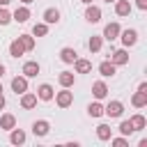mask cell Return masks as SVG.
<instances>
[{"mask_svg": "<svg viewBox=\"0 0 147 147\" xmlns=\"http://www.w3.org/2000/svg\"><path fill=\"white\" fill-rule=\"evenodd\" d=\"M55 101H57V106H60V108H69V106L74 103V94L69 92V87H64L62 92H57V94H55Z\"/></svg>", "mask_w": 147, "mask_h": 147, "instance_id": "cell-1", "label": "cell"}, {"mask_svg": "<svg viewBox=\"0 0 147 147\" xmlns=\"http://www.w3.org/2000/svg\"><path fill=\"white\" fill-rule=\"evenodd\" d=\"M80 2H85V5H90V2H92V0H80Z\"/></svg>", "mask_w": 147, "mask_h": 147, "instance_id": "cell-39", "label": "cell"}, {"mask_svg": "<svg viewBox=\"0 0 147 147\" xmlns=\"http://www.w3.org/2000/svg\"><path fill=\"white\" fill-rule=\"evenodd\" d=\"M119 133H122V136H131V133H133V124H131V119H124V122L119 124Z\"/></svg>", "mask_w": 147, "mask_h": 147, "instance_id": "cell-29", "label": "cell"}, {"mask_svg": "<svg viewBox=\"0 0 147 147\" xmlns=\"http://www.w3.org/2000/svg\"><path fill=\"white\" fill-rule=\"evenodd\" d=\"M106 2H115V0H106Z\"/></svg>", "mask_w": 147, "mask_h": 147, "instance_id": "cell-41", "label": "cell"}, {"mask_svg": "<svg viewBox=\"0 0 147 147\" xmlns=\"http://www.w3.org/2000/svg\"><path fill=\"white\" fill-rule=\"evenodd\" d=\"M131 103H133L136 108H145V106H147V92H136L133 99H131Z\"/></svg>", "mask_w": 147, "mask_h": 147, "instance_id": "cell-23", "label": "cell"}, {"mask_svg": "<svg viewBox=\"0 0 147 147\" xmlns=\"http://www.w3.org/2000/svg\"><path fill=\"white\" fill-rule=\"evenodd\" d=\"M138 92H147V83H140L138 85Z\"/></svg>", "mask_w": 147, "mask_h": 147, "instance_id": "cell-34", "label": "cell"}, {"mask_svg": "<svg viewBox=\"0 0 147 147\" xmlns=\"http://www.w3.org/2000/svg\"><path fill=\"white\" fill-rule=\"evenodd\" d=\"M57 21H60V11H57V9H53V7H51V9H46V11H44V23L53 25V23H57Z\"/></svg>", "mask_w": 147, "mask_h": 147, "instance_id": "cell-18", "label": "cell"}, {"mask_svg": "<svg viewBox=\"0 0 147 147\" xmlns=\"http://www.w3.org/2000/svg\"><path fill=\"white\" fill-rule=\"evenodd\" d=\"M0 94H2V85H0Z\"/></svg>", "mask_w": 147, "mask_h": 147, "instance_id": "cell-40", "label": "cell"}, {"mask_svg": "<svg viewBox=\"0 0 147 147\" xmlns=\"http://www.w3.org/2000/svg\"><path fill=\"white\" fill-rule=\"evenodd\" d=\"M11 0H0V7H5V5H9Z\"/></svg>", "mask_w": 147, "mask_h": 147, "instance_id": "cell-36", "label": "cell"}, {"mask_svg": "<svg viewBox=\"0 0 147 147\" xmlns=\"http://www.w3.org/2000/svg\"><path fill=\"white\" fill-rule=\"evenodd\" d=\"M87 115H90V117H101V115H103V106H101L99 101L90 103V106H87Z\"/></svg>", "mask_w": 147, "mask_h": 147, "instance_id": "cell-25", "label": "cell"}, {"mask_svg": "<svg viewBox=\"0 0 147 147\" xmlns=\"http://www.w3.org/2000/svg\"><path fill=\"white\" fill-rule=\"evenodd\" d=\"M115 69H117V67H115L110 60H106V62H101V64H99V71H101V76H103V78L115 76Z\"/></svg>", "mask_w": 147, "mask_h": 147, "instance_id": "cell-13", "label": "cell"}, {"mask_svg": "<svg viewBox=\"0 0 147 147\" xmlns=\"http://www.w3.org/2000/svg\"><path fill=\"white\" fill-rule=\"evenodd\" d=\"M37 99H41V101H51V99H53V87H51L48 83L39 85V90H37Z\"/></svg>", "mask_w": 147, "mask_h": 147, "instance_id": "cell-9", "label": "cell"}, {"mask_svg": "<svg viewBox=\"0 0 147 147\" xmlns=\"http://www.w3.org/2000/svg\"><path fill=\"white\" fill-rule=\"evenodd\" d=\"M21 106H23L25 110L34 108V106H37V94H28V92H23V94H21Z\"/></svg>", "mask_w": 147, "mask_h": 147, "instance_id": "cell-15", "label": "cell"}, {"mask_svg": "<svg viewBox=\"0 0 147 147\" xmlns=\"http://www.w3.org/2000/svg\"><path fill=\"white\" fill-rule=\"evenodd\" d=\"M101 46H103V37H92V39H90V44H87L90 53H99V51H101Z\"/></svg>", "mask_w": 147, "mask_h": 147, "instance_id": "cell-26", "label": "cell"}, {"mask_svg": "<svg viewBox=\"0 0 147 147\" xmlns=\"http://www.w3.org/2000/svg\"><path fill=\"white\" fill-rule=\"evenodd\" d=\"M136 5H138V9H142V11L147 9V0H136Z\"/></svg>", "mask_w": 147, "mask_h": 147, "instance_id": "cell-33", "label": "cell"}, {"mask_svg": "<svg viewBox=\"0 0 147 147\" xmlns=\"http://www.w3.org/2000/svg\"><path fill=\"white\" fill-rule=\"evenodd\" d=\"M124 113V106H122V101H110L106 108H103V115H108V117H119Z\"/></svg>", "mask_w": 147, "mask_h": 147, "instance_id": "cell-2", "label": "cell"}, {"mask_svg": "<svg viewBox=\"0 0 147 147\" xmlns=\"http://www.w3.org/2000/svg\"><path fill=\"white\" fill-rule=\"evenodd\" d=\"M76 57H78V53H76L74 48H62V51H60V60H62L64 64H74Z\"/></svg>", "mask_w": 147, "mask_h": 147, "instance_id": "cell-11", "label": "cell"}, {"mask_svg": "<svg viewBox=\"0 0 147 147\" xmlns=\"http://www.w3.org/2000/svg\"><path fill=\"white\" fill-rule=\"evenodd\" d=\"M11 90H14L16 94L28 92V78H25V76H16V78L11 80Z\"/></svg>", "mask_w": 147, "mask_h": 147, "instance_id": "cell-7", "label": "cell"}, {"mask_svg": "<svg viewBox=\"0 0 147 147\" xmlns=\"http://www.w3.org/2000/svg\"><path fill=\"white\" fill-rule=\"evenodd\" d=\"M39 74V62H25L23 64V76L25 78H34Z\"/></svg>", "mask_w": 147, "mask_h": 147, "instance_id": "cell-12", "label": "cell"}, {"mask_svg": "<svg viewBox=\"0 0 147 147\" xmlns=\"http://www.w3.org/2000/svg\"><path fill=\"white\" fill-rule=\"evenodd\" d=\"M119 34H122V44H124L126 48L138 41V32H136V30H119Z\"/></svg>", "mask_w": 147, "mask_h": 147, "instance_id": "cell-5", "label": "cell"}, {"mask_svg": "<svg viewBox=\"0 0 147 147\" xmlns=\"http://www.w3.org/2000/svg\"><path fill=\"white\" fill-rule=\"evenodd\" d=\"M85 21H90V23H99V21H101V9L94 7V5L90 2L87 9H85Z\"/></svg>", "mask_w": 147, "mask_h": 147, "instance_id": "cell-3", "label": "cell"}, {"mask_svg": "<svg viewBox=\"0 0 147 147\" xmlns=\"http://www.w3.org/2000/svg\"><path fill=\"white\" fill-rule=\"evenodd\" d=\"M18 39H21V44H23V48H25V51H32V48H34V39H32L30 34H21Z\"/></svg>", "mask_w": 147, "mask_h": 147, "instance_id": "cell-28", "label": "cell"}, {"mask_svg": "<svg viewBox=\"0 0 147 147\" xmlns=\"http://www.w3.org/2000/svg\"><path fill=\"white\" fill-rule=\"evenodd\" d=\"M57 80H60V85H62V87H71L76 78H74V74H71V71H62V74L57 76Z\"/></svg>", "mask_w": 147, "mask_h": 147, "instance_id": "cell-22", "label": "cell"}, {"mask_svg": "<svg viewBox=\"0 0 147 147\" xmlns=\"http://www.w3.org/2000/svg\"><path fill=\"white\" fill-rule=\"evenodd\" d=\"M119 23H108L106 28H103V39H108V41H113V39H117L119 37Z\"/></svg>", "mask_w": 147, "mask_h": 147, "instance_id": "cell-4", "label": "cell"}, {"mask_svg": "<svg viewBox=\"0 0 147 147\" xmlns=\"http://www.w3.org/2000/svg\"><path fill=\"white\" fill-rule=\"evenodd\" d=\"M21 2H23V5H30V2H32V0H21Z\"/></svg>", "mask_w": 147, "mask_h": 147, "instance_id": "cell-38", "label": "cell"}, {"mask_svg": "<svg viewBox=\"0 0 147 147\" xmlns=\"http://www.w3.org/2000/svg\"><path fill=\"white\" fill-rule=\"evenodd\" d=\"M48 129H51V124H48L46 119H37V122L32 124V133H34V136H46Z\"/></svg>", "mask_w": 147, "mask_h": 147, "instance_id": "cell-10", "label": "cell"}, {"mask_svg": "<svg viewBox=\"0 0 147 147\" xmlns=\"http://www.w3.org/2000/svg\"><path fill=\"white\" fill-rule=\"evenodd\" d=\"M2 74H5V67H2V64H0V78H2Z\"/></svg>", "mask_w": 147, "mask_h": 147, "instance_id": "cell-37", "label": "cell"}, {"mask_svg": "<svg viewBox=\"0 0 147 147\" xmlns=\"http://www.w3.org/2000/svg\"><path fill=\"white\" fill-rule=\"evenodd\" d=\"M110 142H113L115 147H126V138H113Z\"/></svg>", "mask_w": 147, "mask_h": 147, "instance_id": "cell-32", "label": "cell"}, {"mask_svg": "<svg viewBox=\"0 0 147 147\" xmlns=\"http://www.w3.org/2000/svg\"><path fill=\"white\" fill-rule=\"evenodd\" d=\"M14 124H16V117H14V115L5 113V115L0 117V129H7V131H11V129H14Z\"/></svg>", "mask_w": 147, "mask_h": 147, "instance_id": "cell-21", "label": "cell"}, {"mask_svg": "<svg viewBox=\"0 0 147 147\" xmlns=\"http://www.w3.org/2000/svg\"><path fill=\"white\" fill-rule=\"evenodd\" d=\"M92 94H94L96 99H106V94H108V87H106V83H103V80H96V83L92 85Z\"/></svg>", "mask_w": 147, "mask_h": 147, "instance_id": "cell-14", "label": "cell"}, {"mask_svg": "<svg viewBox=\"0 0 147 147\" xmlns=\"http://www.w3.org/2000/svg\"><path fill=\"white\" fill-rule=\"evenodd\" d=\"M9 142H11V145H23V142H25V131H21V129H11Z\"/></svg>", "mask_w": 147, "mask_h": 147, "instance_id": "cell-20", "label": "cell"}, {"mask_svg": "<svg viewBox=\"0 0 147 147\" xmlns=\"http://www.w3.org/2000/svg\"><path fill=\"white\" fill-rule=\"evenodd\" d=\"M2 108H5V96L0 94V110H2Z\"/></svg>", "mask_w": 147, "mask_h": 147, "instance_id": "cell-35", "label": "cell"}, {"mask_svg": "<svg viewBox=\"0 0 147 147\" xmlns=\"http://www.w3.org/2000/svg\"><path fill=\"white\" fill-rule=\"evenodd\" d=\"M110 136H113V129L108 124H99L96 126V138L99 140H110Z\"/></svg>", "mask_w": 147, "mask_h": 147, "instance_id": "cell-19", "label": "cell"}, {"mask_svg": "<svg viewBox=\"0 0 147 147\" xmlns=\"http://www.w3.org/2000/svg\"><path fill=\"white\" fill-rule=\"evenodd\" d=\"M131 124H133V131H140V129H145L147 119H145L142 115H133V117H131Z\"/></svg>", "mask_w": 147, "mask_h": 147, "instance_id": "cell-27", "label": "cell"}, {"mask_svg": "<svg viewBox=\"0 0 147 147\" xmlns=\"http://www.w3.org/2000/svg\"><path fill=\"white\" fill-rule=\"evenodd\" d=\"M9 21H11V14H9L5 7H0V25H7Z\"/></svg>", "mask_w": 147, "mask_h": 147, "instance_id": "cell-31", "label": "cell"}, {"mask_svg": "<svg viewBox=\"0 0 147 147\" xmlns=\"http://www.w3.org/2000/svg\"><path fill=\"white\" fill-rule=\"evenodd\" d=\"M23 53H25V48H23L21 39H14V41L9 44V55H11V57H21Z\"/></svg>", "mask_w": 147, "mask_h": 147, "instance_id": "cell-16", "label": "cell"}, {"mask_svg": "<svg viewBox=\"0 0 147 147\" xmlns=\"http://www.w3.org/2000/svg\"><path fill=\"white\" fill-rule=\"evenodd\" d=\"M32 32H34V37H46V32H48V23H37Z\"/></svg>", "mask_w": 147, "mask_h": 147, "instance_id": "cell-30", "label": "cell"}, {"mask_svg": "<svg viewBox=\"0 0 147 147\" xmlns=\"http://www.w3.org/2000/svg\"><path fill=\"white\" fill-rule=\"evenodd\" d=\"M11 18L18 21V23H25V21L30 18V9H28V7H18V9L11 14Z\"/></svg>", "mask_w": 147, "mask_h": 147, "instance_id": "cell-17", "label": "cell"}, {"mask_svg": "<svg viewBox=\"0 0 147 147\" xmlns=\"http://www.w3.org/2000/svg\"><path fill=\"white\" fill-rule=\"evenodd\" d=\"M115 67H122V64H126L129 62V53H126V48H119V51H113V60H110Z\"/></svg>", "mask_w": 147, "mask_h": 147, "instance_id": "cell-6", "label": "cell"}, {"mask_svg": "<svg viewBox=\"0 0 147 147\" xmlns=\"http://www.w3.org/2000/svg\"><path fill=\"white\" fill-rule=\"evenodd\" d=\"M74 64H76V71H78V74H87V71L92 69V62H90V60H78V57H76Z\"/></svg>", "mask_w": 147, "mask_h": 147, "instance_id": "cell-24", "label": "cell"}, {"mask_svg": "<svg viewBox=\"0 0 147 147\" xmlns=\"http://www.w3.org/2000/svg\"><path fill=\"white\" fill-rule=\"evenodd\" d=\"M115 14L117 16H129L131 14V2L129 0H115Z\"/></svg>", "mask_w": 147, "mask_h": 147, "instance_id": "cell-8", "label": "cell"}]
</instances>
